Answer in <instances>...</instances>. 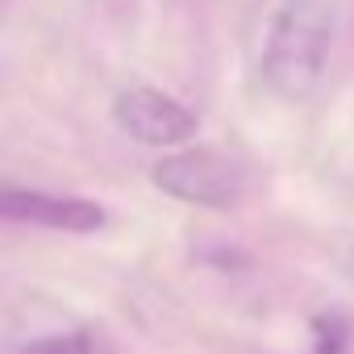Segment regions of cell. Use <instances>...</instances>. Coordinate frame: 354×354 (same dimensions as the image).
Wrapping results in <instances>:
<instances>
[{
  "label": "cell",
  "instance_id": "2",
  "mask_svg": "<svg viewBox=\"0 0 354 354\" xmlns=\"http://www.w3.org/2000/svg\"><path fill=\"white\" fill-rule=\"evenodd\" d=\"M154 188L196 209H238L254 192V171L230 150L196 146V150H175L158 158Z\"/></svg>",
  "mask_w": 354,
  "mask_h": 354
},
{
  "label": "cell",
  "instance_id": "7",
  "mask_svg": "<svg viewBox=\"0 0 354 354\" xmlns=\"http://www.w3.org/2000/svg\"><path fill=\"white\" fill-rule=\"evenodd\" d=\"M342 275H346V279L354 283V246H350V250L342 254Z\"/></svg>",
  "mask_w": 354,
  "mask_h": 354
},
{
  "label": "cell",
  "instance_id": "3",
  "mask_svg": "<svg viewBox=\"0 0 354 354\" xmlns=\"http://www.w3.org/2000/svg\"><path fill=\"white\" fill-rule=\"evenodd\" d=\"M113 117L129 138H138L146 146H184L201 129V121L188 104H180L158 88H125L113 104Z\"/></svg>",
  "mask_w": 354,
  "mask_h": 354
},
{
  "label": "cell",
  "instance_id": "4",
  "mask_svg": "<svg viewBox=\"0 0 354 354\" xmlns=\"http://www.w3.org/2000/svg\"><path fill=\"white\" fill-rule=\"evenodd\" d=\"M0 221H21L42 230H67V234H92L104 230V209L84 196H50L30 188H0Z\"/></svg>",
  "mask_w": 354,
  "mask_h": 354
},
{
  "label": "cell",
  "instance_id": "6",
  "mask_svg": "<svg viewBox=\"0 0 354 354\" xmlns=\"http://www.w3.org/2000/svg\"><path fill=\"white\" fill-rule=\"evenodd\" d=\"M313 333H317V354H342V346H346V321L342 317H317Z\"/></svg>",
  "mask_w": 354,
  "mask_h": 354
},
{
  "label": "cell",
  "instance_id": "5",
  "mask_svg": "<svg viewBox=\"0 0 354 354\" xmlns=\"http://www.w3.org/2000/svg\"><path fill=\"white\" fill-rule=\"evenodd\" d=\"M26 354H92V342L88 333H46Z\"/></svg>",
  "mask_w": 354,
  "mask_h": 354
},
{
  "label": "cell",
  "instance_id": "1",
  "mask_svg": "<svg viewBox=\"0 0 354 354\" xmlns=\"http://www.w3.org/2000/svg\"><path fill=\"white\" fill-rule=\"evenodd\" d=\"M333 46V0H288L275 13L267 50H263V80L279 100H304L329 63Z\"/></svg>",
  "mask_w": 354,
  "mask_h": 354
}]
</instances>
